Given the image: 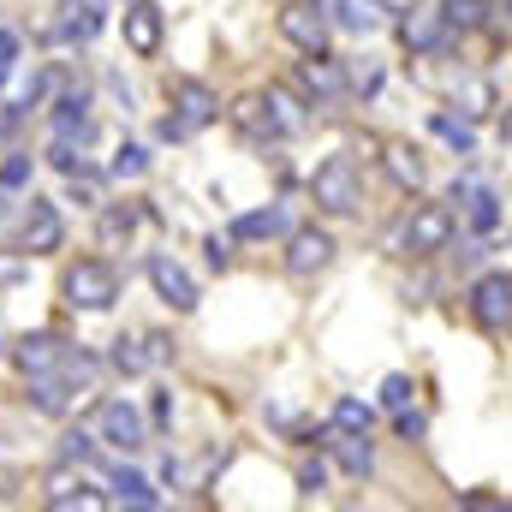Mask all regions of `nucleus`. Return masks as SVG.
Returning a JSON list of instances; mask_svg holds the SVG:
<instances>
[{
	"instance_id": "obj_1",
	"label": "nucleus",
	"mask_w": 512,
	"mask_h": 512,
	"mask_svg": "<svg viewBox=\"0 0 512 512\" xmlns=\"http://www.w3.org/2000/svg\"><path fill=\"white\" fill-rule=\"evenodd\" d=\"M310 203H316L322 215H358V209H364L358 161H352V155H328V161L310 173Z\"/></svg>"
},
{
	"instance_id": "obj_2",
	"label": "nucleus",
	"mask_w": 512,
	"mask_h": 512,
	"mask_svg": "<svg viewBox=\"0 0 512 512\" xmlns=\"http://www.w3.org/2000/svg\"><path fill=\"white\" fill-rule=\"evenodd\" d=\"M60 292H66V304L72 310H114V298H120V274H114V262H102V256H84V262H72L66 268V280H60Z\"/></svg>"
},
{
	"instance_id": "obj_3",
	"label": "nucleus",
	"mask_w": 512,
	"mask_h": 512,
	"mask_svg": "<svg viewBox=\"0 0 512 512\" xmlns=\"http://www.w3.org/2000/svg\"><path fill=\"white\" fill-rule=\"evenodd\" d=\"M453 233H459V215H453V203H423L411 221H405V256H435L453 245Z\"/></svg>"
},
{
	"instance_id": "obj_4",
	"label": "nucleus",
	"mask_w": 512,
	"mask_h": 512,
	"mask_svg": "<svg viewBox=\"0 0 512 512\" xmlns=\"http://www.w3.org/2000/svg\"><path fill=\"white\" fill-rule=\"evenodd\" d=\"M60 245H66V221H60V209L42 203V197H30V203H24V221H18V251L24 256H54Z\"/></svg>"
},
{
	"instance_id": "obj_5",
	"label": "nucleus",
	"mask_w": 512,
	"mask_h": 512,
	"mask_svg": "<svg viewBox=\"0 0 512 512\" xmlns=\"http://www.w3.org/2000/svg\"><path fill=\"white\" fill-rule=\"evenodd\" d=\"M298 90H304L316 108H334V102L346 96V60H334L328 48H322V54H310V60L298 66Z\"/></svg>"
},
{
	"instance_id": "obj_6",
	"label": "nucleus",
	"mask_w": 512,
	"mask_h": 512,
	"mask_svg": "<svg viewBox=\"0 0 512 512\" xmlns=\"http://www.w3.org/2000/svg\"><path fill=\"white\" fill-rule=\"evenodd\" d=\"M149 286H155V298H161L167 310H179V316L197 310V280H191L173 256H149Z\"/></svg>"
},
{
	"instance_id": "obj_7",
	"label": "nucleus",
	"mask_w": 512,
	"mask_h": 512,
	"mask_svg": "<svg viewBox=\"0 0 512 512\" xmlns=\"http://www.w3.org/2000/svg\"><path fill=\"white\" fill-rule=\"evenodd\" d=\"M96 435H102L108 447H120V453H137V447L149 441V429H143L137 405H126V399H108V405L96 411Z\"/></svg>"
},
{
	"instance_id": "obj_8",
	"label": "nucleus",
	"mask_w": 512,
	"mask_h": 512,
	"mask_svg": "<svg viewBox=\"0 0 512 512\" xmlns=\"http://www.w3.org/2000/svg\"><path fill=\"white\" fill-rule=\"evenodd\" d=\"M215 114H221V102H215V90L203 78H173V120L185 126V137L203 131Z\"/></svg>"
},
{
	"instance_id": "obj_9",
	"label": "nucleus",
	"mask_w": 512,
	"mask_h": 512,
	"mask_svg": "<svg viewBox=\"0 0 512 512\" xmlns=\"http://www.w3.org/2000/svg\"><path fill=\"white\" fill-rule=\"evenodd\" d=\"M280 36L292 48H304V54H322L328 48V18L310 0H292V6H280Z\"/></svg>"
},
{
	"instance_id": "obj_10",
	"label": "nucleus",
	"mask_w": 512,
	"mask_h": 512,
	"mask_svg": "<svg viewBox=\"0 0 512 512\" xmlns=\"http://www.w3.org/2000/svg\"><path fill=\"white\" fill-rule=\"evenodd\" d=\"M399 42H405L411 54H441V48H447V18H441V6H411V12L399 18Z\"/></svg>"
},
{
	"instance_id": "obj_11",
	"label": "nucleus",
	"mask_w": 512,
	"mask_h": 512,
	"mask_svg": "<svg viewBox=\"0 0 512 512\" xmlns=\"http://www.w3.org/2000/svg\"><path fill=\"white\" fill-rule=\"evenodd\" d=\"M161 36H167L161 6H155V0H131L126 6V48L137 60H149V54H161Z\"/></svg>"
},
{
	"instance_id": "obj_12",
	"label": "nucleus",
	"mask_w": 512,
	"mask_h": 512,
	"mask_svg": "<svg viewBox=\"0 0 512 512\" xmlns=\"http://www.w3.org/2000/svg\"><path fill=\"white\" fill-rule=\"evenodd\" d=\"M471 316L483 328H507L512 322V274H483L471 286Z\"/></svg>"
},
{
	"instance_id": "obj_13",
	"label": "nucleus",
	"mask_w": 512,
	"mask_h": 512,
	"mask_svg": "<svg viewBox=\"0 0 512 512\" xmlns=\"http://www.w3.org/2000/svg\"><path fill=\"white\" fill-rule=\"evenodd\" d=\"M334 262V239L322 233V227H298L292 239H286V268L304 280V274H322Z\"/></svg>"
},
{
	"instance_id": "obj_14",
	"label": "nucleus",
	"mask_w": 512,
	"mask_h": 512,
	"mask_svg": "<svg viewBox=\"0 0 512 512\" xmlns=\"http://www.w3.org/2000/svg\"><path fill=\"white\" fill-rule=\"evenodd\" d=\"M60 358H66V340H60V334H24V340L12 346V364H18L24 376H48V370H60Z\"/></svg>"
},
{
	"instance_id": "obj_15",
	"label": "nucleus",
	"mask_w": 512,
	"mask_h": 512,
	"mask_svg": "<svg viewBox=\"0 0 512 512\" xmlns=\"http://www.w3.org/2000/svg\"><path fill=\"white\" fill-rule=\"evenodd\" d=\"M453 203H465L471 233H495V227H501V197H495V191H483L477 179H459V185H453Z\"/></svg>"
},
{
	"instance_id": "obj_16",
	"label": "nucleus",
	"mask_w": 512,
	"mask_h": 512,
	"mask_svg": "<svg viewBox=\"0 0 512 512\" xmlns=\"http://www.w3.org/2000/svg\"><path fill=\"white\" fill-rule=\"evenodd\" d=\"M328 453H334L340 471H352V477H370V471H376V447H370L358 429H334V435H328Z\"/></svg>"
},
{
	"instance_id": "obj_17",
	"label": "nucleus",
	"mask_w": 512,
	"mask_h": 512,
	"mask_svg": "<svg viewBox=\"0 0 512 512\" xmlns=\"http://www.w3.org/2000/svg\"><path fill=\"white\" fill-rule=\"evenodd\" d=\"M334 18H340V30H352V36H376L387 24V6L382 0H334Z\"/></svg>"
},
{
	"instance_id": "obj_18",
	"label": "nucleus",
	"mask_w": 512,
	"mask_h": 512,
	"mask_svg": "<svg viewBox=\"0 0 512 512\" xmlns=\"http://www.w3.org/2000/svg\"><path fill=\"white\" fill-rule=\"evenodd\" d=\"M42 417H60L66 405H72V387H66V376L60 370H48V376H30V393H24Z\"/></svg>"
},
{
	"instance_id": "obj_19",
	"label": "nucleus",
	"mask_w": 512,
	"mask_h": 512,
	"mask_svg": "<svg viewBox=\"0 0 512 512\" xmlns=\"http://www.w3.org/2000/svg\"><path fill=\"white\" fill-rule=\"evenodd\" d=\"M60 6H66V36L72 42H90L108 18V0H60Z\"/></svg>"
},
{
	"instance_id": "obj_20",
	"label": "nucleus",
	"mask_w": 512,
	"mask_h": 512,
	"mask_svg": "<svg viewBox=\"0 0 512 512\" xmlns=\"http://www.w3.org/2000/svg\"><path fill=\"white\" fill-rule=\"evenodd\" d=\"M262 102H268L274 137H298V131H304V108H298V96H292V90H280V84H274V90H268Z\"/></svg>"
},
{
	"instance_id": "obj_21",
	"label": "nucleus",
	"mask_w": 512,
	"mask_h": 512,
	"mask_svg": "<svg viewBox=\"0 0 512 512\" xmlns=\"http://www.w3.org/2000/svg\"><path fill=\"white\" fill-rule=\"evenodd\" d=\"M280 233H292L286 209H251V215L233 221V239H280Z\"/></svg>"
},
{
	"instance_id": "obj_22",
	"label": "nucleus",
	"mask_w": 512,
	"mask_h": 512,
	"mask_svg": "<svg viewBox=\"0 0 512 512\" xmlns=\"http://www.w3.org/2000/svg\"><path fill=\"white\" fill-rule=\"evenodd\" d=\"M108 364H114L120 376H143V370H155V364H149L143 334H120V340H114V352H108Z\"/></svg>"
},
{
	"instance_id": "obj_23",
	"label": "nucleus",
	"mask_w": 512,
	"mask_h": 512,
	"mask_svg": "<svg viewBox=\"0 0 512 512\" xmlns=\"http://www.w3.org/2000/svg\"><path fill=\"white\" fill-rule=\"evenodd\" d=\"M387 173H393V185L417 191V185H423V155H417L411 143H393V149H387Z\"/></svg>"
},
{
	"instance_id": "obj_24",
	"label": "nucleus",
	"mask_w": 512,
	"mask_h": 512,
	"mask_svg": "<svg viewBox=\"0 0 512 512\" xmlns=\"http://www.w3.org/2000/svg\"><path fill=\"white\" fill-rule=\"evenodd\" d=\"M489 12H495V0H447V6H441L447 30H483Z\"/></svg>"
},
{
	"instance_id": "obj_25",
	"label": "nucleus",
	"mask_w": 512,
	"mask_h": 512,
	"mask_svg": "<svg viewBox=\"0 0 512 512\" xmlns=\"http://www.w3.org/2000/svg\"><path fill=\"white\" fill-rule=\"evenodd\" d=\"M114 501H126V507H161V495L149 489V477H137V471H114Z\"/></svg>"
},
{
	"instance_id": "obj_26",
	"label": "nucleus",
	"mask_w": 512,
	"mask_h": 512,
	"mask_svg": "<svg viewBox=\"0 0 512 512\" xmlns=\"http://www.w3.org/2000/svg\"><path fill=\"white\" fill-rule=\"evenodd\" d=\"M233 120L251 131V137H274V120H268V102L262 96H239L233 102Z\"/></svg>"
},
{
	"instance_id": "obj_27",
	"label": "nucleus",
	"mask_w": 512,
	"mask_h": 512,
	"mask_svg": "<svg viewBox=\"0 0 512 512\" xmlns=\"http://www.w3.org/2000/svg\"><path fill=\"white\" fill-rule=\"evenodd\" d=\"M429 126H435V137H441V143H453L459 155H477V131L465 126V120H453V114H435Z\"/></svg>"
},
{
	"instance_id": "obj_28",
	"label": "nucleus",
	"mask_w": 512,
	"mask_h": 512,
	"mask_svg": "<svg viewBox=\"0 0 512 512\" xmlns=\"http://www.w3.org/2000/svg\"><path fill=\"white\" fill-rule=\"evenodd\" d=\"M370 423H376V405H364V399H340V405H334V429L370 435Z\"/></svg>"
},
{
	"instance_id": "obj_29",
	"label": "nucleus",
	"mask_w": 512,
	"mask_h": 512,
	"mask_svg": "<svg viewBox=\"0 0 512 512\" xmlns=\"http://www.w3.org/2000/svg\"><path fill=\"white\" fill-rule=\"evenodd\" d=\"M90 459H96V435L66 429V435H60V465H90Z\"/></svg>"
},
{
	"instance_id": "obj_30",
	"label": "nucleus",
	"mask_w": 512,
	"mask_h": 512,
	"mask_svg": "<svg viewBox=\"0 0 512 512\" xmlns=\"http://www.w3.org/2000/svg\"><path fill=\"white\" fill-rule=\"evenodd\" d=\"M108 173H114V179H143V173H149V149H143V143H120V155H114Z\"/></svg>"
},
{
	"instance_id": "obj_31",
	"label": "nucleus",
	"mask_w": 512,
	"mask_h": 512,
	"mask_svg": "<svg viewBox=\"0 0 512 512\" xmlns=\"http://www.w3.org/2000/svg\"><path fill=\"white\" fill-rule=\"evenodd\" d=\"M131 233H137V209H131V203H120V209L102 215V245H120V239H131Z\"/></svg>"
},
{
	"instance_id": "obj_32",
	"label": "nucleus",
	"mask_w": 512,
	"mask_h": 512,
	"mask_svg": "<svg viewBox=\"0 0 512 512\" xmlns=\"http://www.w3.org/2000/svg\"><path fill=\"white\" fill-rule=\"evenodd\" d=\"M30 173H36V161H30L24 149H12V155L0 161V191H24V185H30Z\"/></svg>"
},
{
	"instance_id": "obj_33",
	"label": "nucleus",
	"mask_w": 512,
	"mask_h": 512,
	"mask_svg": "<svg viewBox=\"0 0 512 512\" xmlns=\"http://www.w3.org/2000/svg\"><path fill=\"white\" fill-rule=\"evenodd\" d=\"M346 90H358V96H376V90H382V66H376V60H358V66H346Z\"/></svg>"
},
{
	"instance_id": "obj_34",
	"label": "nucleus",
	"mask_w": 512,
	"mask_h": 512,
	"mask_svg": "<svg viewBox=\"0 0 512 512\" xmlns=\"http://www.w3.org/2000/svg\"><path fill=\"white\" fill-rule=\"evenodd\" d=\"M48 161H54V167H60V173H66V179H72V173H84V167H90V161H84V155H78V143H72V137H54V149H48Z\"/></svg>"
},
{
	"instance_id": "obj_35",
	"label": "nucleus",
	"mask_w": 512,
	"mask_h": 512,
	"mask_svg": "<svg viewBox=\"0 0 512 512\" xmlns=\"http://www.w3.org/2000/svg\"><path fill=\"white\" fill-rule=\"evenodd\" d=\"M393 429H399V441H423L429 417H423V411H411V405H399V411H393Z\"/></svg>"
},
{
	"instance_id": "obj_36",
	"label": "nucleus",
	"mask_w": 512,
	"mask_h": 512,
	"mask_svg": "<svg viewBox=\"0 0 512 512\" xmlns=\"http://www.w3.org/2000/svg\"><path fill=\"white\" fill-rule=\"evenodd\" d=\"M411 393H417L411 376H387V382H382V405H387V411H399V405H411Z\"/></svg>"
},
{
	"instance_id": "obj_37",
	"label": "nucleus",
	"mask_w": 512,
	"mask_h": 512,
	"mask_svg": "<svg viewBox=\"0 0 512 512\" xmlns=\"http://www.w3.org/2000/svg\"><path fill=\"white\" fill-rule=\"evenodd\" d=\"M203 251H209V268H227V262H233V233H215V239H203Z\"/></svg>"
},
{
	"instance_id": "obj_38",
	"label": "nucleus",
	"mask_w": 512,
	"mask_h": 512,
	"mask_svg": "<svg viewBox=\"0 0 512 512\" xmlns=\"http://www.w3.org/2000/svg\"><path fill=\"white\" fill-rule=\"evenodd\" d=\"M322 483H328V465H322V459H316V465H304V471H298V489H304V495H316V489H322Z\"/></svg>"
},
{
	"instance_id": "obj_39",
	"label": "nucleus",
	"mask_w": 512,
	"mask_h": 512,
	"mask_svg": "<svg viewBox=\"0 0 512 512\" xmlns=\"http://www.w3.org/2000/svg\"><path fill=\"white\" fill-rule=\"evenodd\" d=\"M143 346H149V364H167L173 358V340L167 334H143Z\"/></svg>"
},
{
	"instance_id": "obj_40",
	"label": "nucleus",
	"mask_w": 512,
	"mask_h": 512,
	"mask_svg": "<svg viewBox=\"0 0 512 512\" xmlns=\"http://www.w3.org/2000/svg\"><path fill=\"white\" fill-rule=\"evenodd\" d=\"M18 48H24V42H18V30H6V24H0V66H12V60H18Z\"/></svg>"
},
{
	"instance_id": "obj_41",
	"label": "nucleus",
	"mask_w": 512,
	"mask_h": 512,
	"mask_svg": "<svg viewBox=\"0 0 512 512\" xmlns=\"http://www.w3.org/2000/svg\"><path fill=\"white\" fill-rule=\"evenodd\" d=\"M24 280V256H0V286H18Z\"/></svg>"
},
{
	"instance_id": "obj_42",
	"label": "nucleus",
	"mask_w": 512,
	"mask_h": 512,
	"mask_svg": "<svg viewBox=\"0 0 512 512\" xmlns=\"http://www.w3.org/2000/svg\"><path fill=\"white\" fill-rule=\"evenodd\" d=\"M173 423V393H155V429H167Z\"/></svg>"
},
{
	"instance_id": "obj_43",
	"label": "nucleus",
	"mask_w": 512,
	"mask_h": 512,
	"mask_svg": "<svg viewBox=\"0 0 512 512\" xmlns=\"http://www.w3.org/2000/svg\"><path fill=\"white\" fill-rule=\"evenodd\" d=\"M501 6H507V12H512V0H501Z\"/></svg>"
},
{
	"instance_id": "obj_44",
	"label": "nucleus",
	"mask_w": 512,
	"mask_h": 512,
	"mask_svg": "<svg viewBox=\"0 0 512 512\" xmlns=\"http://www.w3.org/2000/svg\"><path fill=\"white\" fill-rule=\"evenodd\" d=\"M0 352H6V346H0Z\"/></svg>"
}]
</instances>
